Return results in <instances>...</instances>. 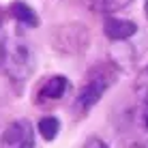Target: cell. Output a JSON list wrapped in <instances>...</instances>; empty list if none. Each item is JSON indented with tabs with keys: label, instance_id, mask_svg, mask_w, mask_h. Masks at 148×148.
Segmentation results:
<instances>
[{
	"label": "cell",
	"instance_id": "1",
	"mask_svg": "<svg viewBox=\"0 0 148 148\" xmlns=\"http://www.w3.org/2000/svg\"><path fill=\"white\" fill-rule=\"evenodd\" d=\"M118 79V69L110 62H99L95 67H90V71L86 73L84 82H82L77 95H75L73 108L77 114H88L90 110L95 108L101 101V97L108 92V88L116 84Z\"/></svg>",
	"mask_w": 148,
	"mask_h": 148
},
{
	"label": "cell",
	"instance_id": "2",
	"mask_svg": "<svg viewBox=\"0 0 148 148\" xmlns=\"http://www.w3.org/2000/svg\"><path fill=\"white\" fill-rule=\"evenodd\" d=\"M32 54L17 41H2V69L13 82H24L32 73Z\"/></svg>",
	"mask_w": 148,
	"mask_h": 148
},
{
	"label": "cell",
	"instance_id": "3",
	"mask_svg": "<svg viewBox=\"0 0 148 148\" xmlns=\"http://www.w3.org/2000/svg\"><path fill=\"white\" fill-rule=\"evenodd\" d=\"M52 45L56 52L67 56L84 54L88 47V28L84 24H64V26L54 30Z\"/></svg>",
	"mask_w": 148,
	"mask_h": 148
},
{
	"label": "cell",
	"instance_id": "4",
	"mask_svg": "<svg viewBox=\"0 0 148 148\" xmlns=\"http://www.w3.org/2000/svg\"><path fill=\"white\" fill-rule=\"evenodd\" d=\"M0 148H34V131L30 120L17 118L9 122L2 131Z\"/></svg>",
	"mask_w": 148,
	"mask_h": 148
},
{
	"label": "cell",
	"instance_id": "5",
	"mask_svg": "<svg viewBox=\"0 0 148 148\" xmlns=\"http://www.w3.org/2000/svg\"><path fill=\"white\" fill-rule=\"evenodd\" d=\"M137 32V24L131 19H120L114 15H105L103 19V34L110 41H127Z\"/></svg>",
	"mask_w": 148,
	"mask_h": 148
},
{
	"label": "cell",
	"instance_id": "6",
	"mask_svg": "<svg viewBox=\"0 0 148 148\" xmlns=\"http://www.w3.org/2000/svg\"><path fill=\"white\" fill-rule=\"evenodd\" d=\"M7 13H9V17H11V19H15V22L19 24V26L39 28V24H41L37 11H34L30 4H26L24 0H15V2H11V4H9V9H7Z\"/></svg>",
	"mask_w": 148,
	"mask_h": 148
},
{
	"label": "cell",
	"instance_id": "7",
	"mask_svg": "<svg viewBox=\"0 0 148 148\" xmlns=\"http://www.w3.org/2000/svg\"><path fill=\"white\" fill-rule=\"evenodd\" d=\"M69 86H71V82L64 77V75H54V77H49L41 86L39 101H58V99H62V97L67 95Z\"/></svg>",
	"mask_w": 148,
	"mask_h": 148
},
{
	"label": "cell",
	"instance_id": "8",
	"mask_svg": "<svg viewBox=\"0 0 148 148\" xmlns=\"http://www.w3.org/2000/svg\"><path fill=\"white\" fill-rule=\"evenodd\" d=\"M133 0H86L90 11H97V13H103V15H112L120 9L129 7Z\"/></svg>",
	"mask_w": 148,
	"mask_h": 148
},
{
	"label": "cell",
	"instance_id": "9",
	"mask_svg": "<svg viewBox=\"0 0 148 148\" xmlns=\"http://www.w3.org/2000/svg\"><path fill=\"white\" fill-rule=\"evenodd\" d=\"M37 129H39V133L45 142H52L60 131V120L56 118V116H43V118L39 120Z\"/></svg>",
	"mask_w": 148,
	"mask_h": 148
},
{
	"label": "cell",
	"instance_id": "10",
	"mask_svg": "<svg viewBox=\"0 0 148 148\" xmlns=\"http://www.w3.org/2000/svg\"><path fill=\"white\" fill-rule=\"evenodd\" d=\"M135 92H137L140 99L148 101V64L140 71V75H137V79H135Z\"/></svg>",
	"mask_w": 148,
	"mask_h": 148
},
{
	"label": "cell",
	"instance_id": "11",
	"mask_svg": "<svg viewBox=\"0 0 148 148\" xmlns=\"http://www.w3.org/2000/svg\"><path fill=\"white\" fill-rule=\"evenodd\" d=\"M84 148H110L108 144H105L101 137H97V135H90L88 140L84 142Z\"/></svg>",
	"mask_w": 148,
	"mask_h": 148
},
{
	"label": "cell",
	"instance_id": "12",
	"mask_svg": "<svg viewBox=\"0 0 148 148\" xmlns=\"http://www.w3.org/2000/svg\"><path fill=\"white\" fill-rule=\"evenodd\" d=\"M144 125L148 129V101H146V108H144Z\"/></svg>",
	"mask_w": 148,
	"mask_h": 148
},
{
	"label": "cell",
	"instance_id": "13",
	"mask_svg": "<svg viewBox=\"0 0 148 148\" xmlns=\"http://www.w3.org/2000/svg\"><path fill=\"white\" fill-rule=\"evenodd\" d=\"M144 15H146V19H148V0H144Z\"/></svg>",
	"mask_w": 148,
	"mask_h": 148
}]
</instances>
